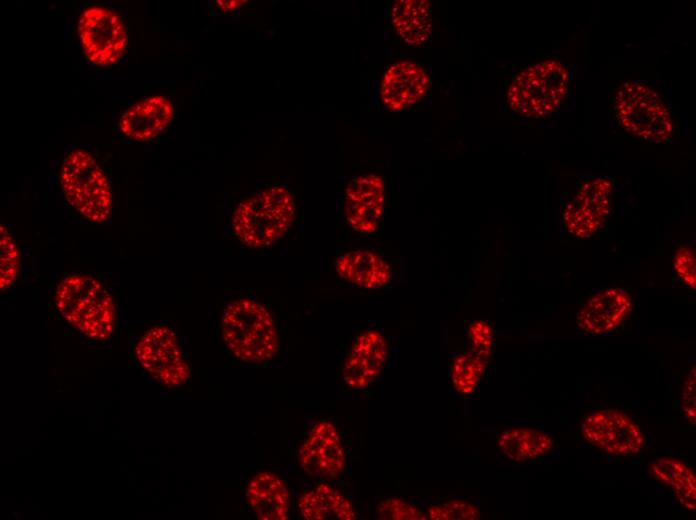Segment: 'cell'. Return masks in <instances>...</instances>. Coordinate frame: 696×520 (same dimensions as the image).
Wrapping results in <instances>:
<instances>
[{
	"mask_svg": "<svg viewBox=\"0 0 696 520\" xmlns=\"http://www.w3.org/2000/svg\"><path fill=\"white\" fill-rule=\"evenodd\" d=\"M221 336L233 356L249 364L270 360L279 348V337L270 311L247 297L226 305L221 317Z\"/></svg>",
	"mask_w": 696,
	"mask_h": 520,
	"instance_id": "obj_1",
	"label": "cell"
},
{
	"mask_svg": "<svg viewBox=\"0 0 696 520\" xmlns=\"http://www.w3.org/2000/svg\"><path fill=\"white\" fill-rule=\"evenodd\" d=\"M246 499L257 519H288L290 493L285 482L274 473L256 474L247 486Z\"/></svg>",
	"mask_w": 696,
	"mask_h": 520,
	"instance_id": "obj_18",
	"label": "cell"
},
{
	"mask_svg": "<svg viewBox=\"0 0 696 520\" xmlns=\"http://www.w3.org/2000/svg\"><path fill=\"white\" fill-rule=\"evenodd\" d=\"M649 470L653 478L672 490L685 509L695 510L696 478L687 465L679 460L660 458L650 464Z\"/></svg>",
	"mask_w": 696,
	"mask_h": 520,
	"instance_id": "obj_22",
	"label": "cell"
},
{
	"mask_svg": "<svg viewBox=\"0 0 696 520\" xmlns=\"http://www.w3.org/2000/svg\"><path fill=\"white\" fill-rule=\"evenodd\" d=\"M335 270L339 277L364 289H379L392 277L389 263L378 253L366 250H351L337 257Z\"/></svg>",
	"mask_w": 696,
	"mask_h": 520,
	"instance_id": "obj_17",
	"label": "cell"
},
{
	"mask_svg": "<svg viewBox=\"0 0 696 520\" xmlns=\"http://www.w3.org/2000/svg\"><path fill=\"white\" fill-rule=\"evenodd\" d=\"M298 508L306 520H354L356 512L351 501L333 486L320 483L304 492Z\"/></svg>",
	"mask_w": 696,
	"mask_h": 520,
	"instance_id": "obj_19",
	"label": "cell"
},
{
	"mask_svg": "<svg viewBox=\"0 0 696 520\" xmlns=\"http://www.w3.org/2000/svg\"><path fill=\"white\" fill-rule=\"evenodd\" d=\"M217 5L224 11H233L240 7L242 3H246V1H238V0H231V1H221L218 0L216 1Z\"/></svg>",
	"mask_w": 696,
	"mask_h": 520,
	"instance_id": "obj_30",
	"label": "cell"
},
{
	"mask_svg": "<svg viewBox=\"0 0 696 520\" xmlns=\"http://www.w3.org/2000/svg\"><path fill=\"white\" fill-rule=\"evenodd\" d=\"M376 517L383 520H425L426 514L400 498H386L376 506Z\"/></svg>",
	"mask_w": 696,
	"mask_h": 520,
	"instance_id": "obj_26",
	"label": "cell"
},
{
	"mask_svg": "<svg viewBox=\"0 0 696 520\" xmlns=\"http://www.w3.org/2000/svg\"><path fill=\"white\" fill-rule=\"evenodd\" d=\"M486 359L472 349L459 353L451 365V382L455 390L469 395L476 389L487 364Z\"/></svg>",
	"mask_w": 696,
	"mask_h": 520,
	"instance_id": "obj_23",
	"label": "cell"
},
{
	"mask_svg": "<svg viewBox=\"0 0 696 520\" xmlns=\"http://www.w3.org/2000/svg\"><path fill=\"white\" fill-rule=\"evenodd\" d=\"M614 109L619 124L631 135L653 143L669 141L670 113L658 92L648 85L623 83L616 92Z\"/></svg>",
	"mask_w": 696,
	"mask_h": 520,
	"instance_id": "obj_6",
	"label": "cell"
},
{
	"mask_svg": "<svg viewBox=\"0 0 696 520\" xmlns=\"http://www.w3.org/2000/svg\"><path fill=\"white\" fill-rule=\"evenodd\" d=\"M568 89V73L557 60L549 59L524 68L510 83L506 98L510 109L526 118L553 113Z\"/></svg>",
	"mask_w": 696,
	"mask_h": 520,
	"instance_id": "obj_5",
	"label": "cell"
},
{
	"mask_svg": "<svg viewBox=\"0 0 696 520\" xmlns=\"http://www.w3.org/2000/svg\"><path fill=\"white\" fill-rule=\"evenodd\" d=\"M173 105L162 95L145 98L129 107L121 116L119 129L134 141H149L162 133L173 118Z\"/></svg>",
	"mask_w": 696,
	"mask_h": 520,
	"instance_id": "obj_16",
	"label": "cell"
},
{
	"mask_svg": "<svg viewBox=\"0 0 696 520\" xmlns=\"http://www.w3.org/2000/svg\"><path fill=\"white\" fill-rule=\"evenodd\" d=\"M632 307L630 295L620 288H606L592 296L578 314L581 333L600 335L618 327Z\"/></svg>",
	"mask_w": 696,
	"mask_h": 520,
	"instance_id": "obj_15",
	"label": "cell"
},
{
	"mask_svg": "<svg viewBox=\"0 0 696 520\" xmlns=\"http://www.w3.org/2000/svg\"><path fill=\"white\" fill-rule=\"evenodd\" d=\"M471 348L484 359L488 360L493 343L490 325L484 320H475L467 328Z\"/></svg>",
	"mask_w": 696,
	"mask_h": 520,
	"instance_id": "obj_27",
	"label": "cell"
},
{
	"mask_svg": "<svg viewBox=\"0 0 696 520\" xmlns=\"http://www.w3.org/2000/svg\"><path fill=\"white\" fill-rule=\"evenodd\" d=\"M295 201L282 186L260 190L242 200L232 215V230L237 239L252 249L269 247L291 227Z\"/></svg>",
	"mask_w": 696,
	"mask_h": 520,
	"instance_id": "obj_2",
	"label": "cell"
},
{
	"mask_svg": "<svg viewBox=\"0 0 696 520\" xmlns=\"http://www.w3.org/2000/svg\"><path fill=\"white\" fill-rule=\"evenodd\" d=\"M60 182L65 199L82 217L93 223L108 219L112 209L110 184L91 154L70 152L63 160Z\"/></svg>",
	"mask_w": 696,
	"mask_h": 520,
	"instance_id": "obj_4",
	"label": "cell"
},
{
	"mask_svg": "<svg viewBox=\"0 0 696 520\" xmlns=\"http://www.w3.org/2000/svg\"><path fill=\"white\" fill-rule=\"evenodd\" d=\"M581 430L587 442L613 455H635L644 444L639 426L627 414L617 410L605 409L588 414Z\"/></svg>",
	"mask_w": 696,
	"mask_h": 520,
	"instance_id": "obj_9",
	"label": "cell"
},
{
	"mask_svg": "<svg viewBox=\"0 0 696 520\" xmlns=\"http://www.w3.org/2000/svg\"><path fill=\"white\" fill-rule=\"evenodd\" d=\"M388 355L387 341L377 330L361 333L353 342L343 366V381L352 390L370 386L382 372Z\"/></svg>",
	"mask_w": 696,
	"mask_h": 520,
	"instance_id": "obj_13",
	"label": "cell"
},
{
	"mask_svg": "<svg viewBox=\"0 0 696 520\" xmlns=\"http://www.w3.org/2000/svg\"><path fill=\"white\" fill-rule=\"evenodd\" d=\"M19 253L15 240L3 225L0 227V289L11 287L19 272Z\"/></svg>",
	"mask_w": 696,
	"mask_h": 520,
	"instance_id": "obj_24",
	"label": "cell"
},
{
	"mask_svg": "<svg viewBox=\"0 0 696 520\" xmlns=\"http://www.w3.org/2000/svg\"><path fill=\"white\" fill-rule=\"evenodd\" d=\"M426 516L431 520H477L481 513L472 503L456 499L430 506Z\"/></svg>",
	"mask_w": 696,
	"mask_h": 520,
	"instance_id": "obj_25",
	"label": "cell"
},
{
	"mask_svg": "<svg viewBox=\"0 0 696 520\" xmlns=\"http://www.w3.org/2000/svg\"><path fill=\"white\" fill-rule=\"evenodd\" d=\"M430 87L429 74L419 63L404 60L387 68L380 83V99L391 111H401L421 100Z\"/></svg>",
	"mask_w": 696,
	"mask_h": 520,
	"instance_id": "obj_14",
	"label": "cell"
},
{
	"mask_svg": "<svg viewBox=\"0 0 696 520\" xmlns=\"http://www.w3.org/2000/svg\"><path fill=\"white\" fill-rule=\"evenodd\" d=\"M499 450L511 461L526 462L549 453L553 441L548 434L532 428H511L498 439Z\"/></svg>",
	"mask_w": 696,
	"mask_h": 520,
	"instance_id": "obj_21",
	"label": "cell"
},
{
	"mask_svg": "<svg viewBox=\"0 0 696 520\" xmlns=\"http://www.w3.org/2000/svg\"><path fill=\"white\" fill-rule=\"evenodd\" d=\"M135 356L141 367L166 387H179L190 377V367L177 336L167 326L158 325L145 331L136 344Z\"/></svg>",
	"mask_w": 696,
	"mask_h": 520,
	"instance_id": "obj_7",
	"label": "cell"
},
{
	"mask_svg": "<svg viewBox=\"0 0 696 520\" xmlns=\"http://www.w3.org/2000/svg\"><path fill=\"white\" fill-rule=\"evenodd\" d=\"M298 462L310 477L330 481L345 469L343 443L336 427L328 420L317 422L298 451Z\"/></svg>",
	"mask_w": 696,
	"mask_h": 520,
	"instance_id": "obj_11",
	"label": "cell"
},
{
	"mask_svg": "<svg viewBox=\"0 0 696 520\" xmlns=\"http://www.w3.org/2000/svg\"><path fill=\"white\" fill-rule=\"evenodd\" d=\"M391 23L404 42L419 46L432 32L430 4L427 0H396L390 9Z\"/></svg>",
	"mask_w": 696,
	"mask_h": 520,
	"instance_id": "obj_20",
	"label": "cell"
},
{
	"mask_svg": "<svg viewBox=\"0 0 696 520\" xmlns=\"http://www.w3.org/2000/svg\"><path fill=\"white\" fill-rule=\"evenodd\" d=\"M61 316L86 338L105 341L114 329L113 299L105 286L86 275H70L61 280L55 293Z\"/></svg>",
	"mask_w": 696,
	"mask_h": 520,
	"instance_id": "obj_3",
	"label": "cell"
},
{
	"mask_svg": "<svg viewBox=\"0 0 696 520\" xmlns=\"http://www.w3.org/2000/svg\"><path fill=\"white\" fill-rule=\"evenodd\" d=\"M696 373L695 367L687 375L681 395V406L686 419L693 425L696 420Z\"/></svg>",
	"mask_w": 696,
	"mask_h": 520,
	"instance_id": "obj_29",
	"label": "cell"
},
{
	"mask_svg": "<svg viewBox=\"0 0 696 520\" xmlns=\"http://www.w3.org/2000/svg\"><path fill=\"white\" fill-rule=\"evenodd\" d=\"M612 194L611 182L604 177L586 181L563 209L566 230L578 238L594 235L606 221Z\"/></svg>",
	"mask_w": 696,
	"mask_h": 520,
	"instance_id": "obj_10",
	"label": "cell"
},
{
	"mask_svg": "<svg viewBox=\"0 0 696 520\" xmlns=\"http://www.w3.org/2000/svg\"><path fill=\"white\" fill-rule=\"evenodd\" d=\"M674 269L678 276L691 288L695 289V255L688 247H681L674 257Z\"/></svg>",
	"mask_w": 696,
	"mask_h": 520,
	"instance_id": "obj_28",
	"label": "cell"
},
{
	"mask_svg": "<svg viewBox=\"0 0 696 520\" xmlns=\"http://www.w3.org/2000/svg\"><path fill=\"white\" fill-rule=\"evenodd\" d=\"M385 207V185L376 174L360 175L346 186L344 211L349 226L359 234L376 231Z\"/></svg>",
	"mask_w": 696,
	"mask_h": 520,
	"instance_id": "obj_12",
	"label": "cell"
},
{
	"mask_svg": "<svg viewBox=\"0 0 696 520\" xmlns=\"http://www.w3.org/2000/svg\"><path fill=\"white\" fill-rule=\"evenodd\" d=\"M78 36L86 58L102 67L113 65L122 58L128 40L121 18L100 6L82 12L78 20Z\"/></svg>",
	"mask_w": 696,
	"mask_h": 520,
	"instance_id": "obj_8",
	"label": "cell"
}]
</instances>
